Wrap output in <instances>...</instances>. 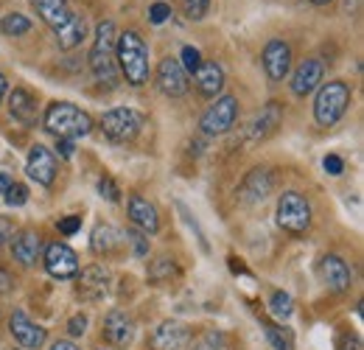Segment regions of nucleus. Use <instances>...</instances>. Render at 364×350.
<instances>
[{"label":"nucleus","mask_w":364,"mask_h":350,"mask_svg":"<svg viewBox=\"0 0 364 350\" xmlns=\"http://www.w3.org/2000/svg\"><path fill=\"white\" fill-rule=\"evenodd\" d=\"M11 283H14L11 275H9L6 269H0V295H9V292H11Z\"/></svg>","instance_id":"44"},{"label":"nucleus","mask_w":364,"mask_h":350,"mask_svg":"<svg viewBox=\"0 0 364 350\" xmlns=\"http://www.w3.org/2000/svg\"><path fill=\"white\" fill-rule=\"evenodd\" d=\"M193 85L205 98H219V92L225 90V70L219 62H202L193 70Z\"/></svg>","instance_id":"22"},{"label":"nucleus","mask_w":364,"mask_h":350,"mask_svg":"<svg viewBox=\"0 0 364 350\" xmlns=\"http://www.w3.org/2000/svg\"><path fill=\"white\" fill-rule=\"evenodd\" d=\"M188 350H225V336L219 334V331H208V334H202L196 342H193V348Z\"/></svg>","instance_id":"33"},{"label":"nucleus","mask_w":364,"mask_h":350,"mask_svg":"<svg viewBox=\"0 0 364 350\" xmlns=\"http://www.w3.org/2000/svg\"><path fill=\"white\" fill-rule=\"evenodd\" d=\"M129 221L135 224L140 233H146V235H154V233L160 230L157 208H154L146 196H140V193H132V196H129Z\"/></svg>","instance_id":"20"},{"label":"nucleus","mask_w":364,"mask_h":350,"mask_svg":"<svg viewBox=\"0 0 364 350\" xmlns=\"http://www.w3.org/2000/svg\"><path fill=\"white\" fill-rule=\"evenodd\" d=\"M3 199H6V205H11V208H23V205L28 202V188H26L23 182H11L9 191L3 193Z\"/></svg>","instance_id":"32"},{"label":"nucleus","mask_w":364,"mask_h":350,"mask_svg":"<svg viewBox=\"0 0 364 350\" xmlns=\"http://www.w3.org/2000/svg\"><path fill=\"white\" fill-rule=\"evenodd\" d=\"M109 292V275L101 263H92L79 272V295L85 300H101Z\"/></svg>","instance_id":"21"},{"label":"nucleus","mask_w":364,"mask_h":350,"mask_svg":"<svg viewBox=\"0 0 364 350\" xmlns=\"http://www.w3.org/2000/svg\"><path fill=\"white\" fill-rule=\"evenodd\" d=\"M182 6H185V14H188L191 20H202V17L208 14L210 0H182Z\"/></svg>","instance_id":"36"},{"label":"nucleus","mask_w":364,"mask_h":350,"mask_svg":"<svg viewBox=\"0 0 364 350\" xmlns=\"http://www.w3.org/2000/svg\"><path fill=\"white\" fill-rule=\"evenodd\" d=\"M149 345L151 350H188L191 348V328L177 319H166L151 331Z\"/></svg>","instance_id":"9"},{"label":"nucleus","mask_w":364,"mask_h":350,"mask_svg":"<svg viewBox=\"0 0 364 350\" xmlns=\"http://www.w3.org/2000/svg\"><path fill=\"white\" fill-rule=\"evenodd\" d=\"M50 350H79V345H76V342H70V339H59V342H53V345H50Z\"/></svg>","instance_id":"45"},{"label":"nucleus","mask_w":364,"mask_h":350,"mask_svg":"<svg viewBox=\"0 0 364 350\" xmlns=\"http://www.w3.org/2000/svg\"><path fill=\"white\" fill-rule=\"evenodd\" d=\"M34 28V23L26 17V14H20V11H9V14H3V20H0V31L6 34V37H23V34H28Z\"/></svg>","instance_id":"27"},{"label":"nucleus","mask_w":364,"mask_h":350,"mask_svg":"<svg viewBox=\"0 0 364 350\" xmlns=\"http://www.w3.org/2000/svg\"><path fill=\"white\" fill-rule=\"evenodd\" d=\"M177 208H180V213H182V216H185V221H188V227H191V230H196V238H199V244H202V250H205V253H210V247H208V238H205V233H202V227H199V221L193 219V213H191V211H188V208H185L182 202H177Z\"/></svg>","instance_id":"35"},{"label":"nucleus","mask_w":364,"mask_h":350,"mask_svg":"<svg viewBox=\"0 0 364 350\" xmlns=\"http://www.w3.org/2000/svg\"><path fill=\"white\" fill-rule=\"evenodd\" d=\"M350 85L342 82V79H333V82H325L319 85V92L314 98V121L319 127H333L350 107Z\"/></svg>","instance_id":"4"},{"label":"nucleus","mask_w":364,"mask_h":350,"mask_svg":"<svg viewBox=\"0 0 364 350\" xmlns=\"http://www.w3.org/2000/svg\"><path fill=\"white\" fill-rule=\"evenodd\" d=\"M272 188H274V176L267 169H252L250 174L244 176L241 188H238V196L247 205H258V202H264L272 193Z\"/></svg>","instance_id":"17"},{"label":"nucleus","mask_w":364,"mask_h":350,"mask_svg":"<svg viewBox=\"0 0 364 350\" xmlns=\"http://www.w3.org/2000/svg\"><path fill=\"white\" fill-rule=\"evenodd\" d=\"M322 169L328 171L331 176H339L345 171V160L339 157V154H325V160H322Z\"/></svg>","instance_id":"40"},{"label":"nucleus","mask_w":364,"mask_h":350,"mask_svg":"<svg viewBox=\"0 0 364 350\" xmlns=\"http://www.w3.org/2000/svg\"><path fill=\"white\" fill-rule=\"evenodd\" d=\"M238 98L235 95H219L199 118V129L210 137H219V134H228L235 121H238Z\"/></svg>","instance_id":"7"},{"label":"nucleus","mask_w":364,"mask_h":350,"mask_svg":"<svg viewBox=\"0 0 364 350\" xmlns=\"http://www.w3.org/2000/svg\"><path fill=\"white\" fill-rule=\"evenodd\" d=\"M115 45H118L115 23L112 20H101L95 26V37H92L87 65H90L95 82L107 90H115L121 85V70H118V62H115Z\"/></svg>","instance_id":"1"},{"label":"nucleus","mask_w":364,"mask_h":350,"mask_svg":"<svg viewBox=\"0 0 364 350\" xmlns=\"http://www.w3.org/2000/svg\"><path fill=\"white\" fill-rule=\"evenodd\" d=\"M174 275H177L174 258H157V261H151V266H149V280H151V283H166V280H171Z\"/></svg>","instance_id":"28"},{"label":"nucleus","mask_w":364,"mask_h":350,"mask_svg":"<svg viewBox=\"0 0 364 350\" xmlns=\"http://www.w3.org/2000/svg\"><path fill=\"white\" fill-rule=\"evenodd\" d=\"M264 70L269 76V82H283L291 70V45L283 40H269L264 48Z\"/></svg>","instance_id":"15"},{"label":"nucleus","mask_w":364,"mask_h":350,"mask_svg":"<svg viewBox=\"0 0 364 350\" xmlns=\"http://www.w3.org/2000/svg\"><path fill=\"white\" fill-rule=\"evenodd\" d=\"M264 331H267V339L272 342L274 350H291L294 348V339H291V334H289L286 328L272 325V322H264Z\"/></svg>","instance_id":"29"},{"label":"nucleus","mask_w":364,"mask_h":350,"mask_svg":"<svg viewBox=\"0 0 364 350\" xmlns=\"http://www.w3.org/2000/svg\"><path fill=\"white\" fill-rule=\"evenodd\" d=\"M11 255L20 266H34L43 258V235L37 230H20L11 235Z\"/></svg>","instance_id":"16"},{"label":"nucleus","mask_w":364,"mask_h":350,"mask_svg":"<svg viewBox=\"0 0 364 350\" xmlns=\"http://www.w3.org/2000/svg\"><path fill=\"white\" fill-rule=\"evenodd\" d=\"M85 331H87V317L85 314H76V317L68 319V334L70 336H85Z\"/></svg>","instance_id":"41"},{"label":"nucleus","mask_w":364,"mask_h":350,"mask_svg":"<svg viewBox=\"0 0 364 350\" xmlns=\"http://www.w3.org/2000/svg\"><path fill=\"white\" fill-rule=\"evenodd\" d=\"M280 121H283L280 104H277V101H269V104L252 118V124L247 127V143H261V140H267V137L280 127Z\"/></svg>","instance_id":"19"},{"label":"nucleus","mask_w":364,"mask_h":350,"mask_svg":"<svg viewBox=\"0 0 364 350\" xmlns=\"http://www.w3.org/2000/svg\"><path fill=\"white\" fill-rule=\"evenodd\" d=\"M127 244H132V253H135L137 258H146L149 255V238H146V233L129 230L127 233Z\"/></svg>","instance_id":"34"},{"label":"nucleus","mask_w":364,"mask_h":350,"mask_svg":"<svg viewBox=\"0 0 364 350\" xmlns=\"http://www.w3.org/2000/svg\"><path fill=\"white\" fill-rule=\"evenodd\" d=\"M6 88H9V82H6V76L0 73V101H3V95H6Z\"/></svg>","instance_id":"47"},{"label":"nucleus","mask_w":364,"mask_h":350,"mask_svg":"<svg viewBox=\"0 0 364 350\" xmlns=\"http://www.w3.org/2000/svg\"><path fill=\"white\" fill-rule=\"evenodd\" d=\"M177 59H180L182 70H185V73H191V76H193V70L202 65V53H199L193 45H182V51H180V56H177Z\"/></svg>","instance_id":"30"},{"label":"nucleus","mask_w":364,"mask_h":350,"mask_svg":"<svg viewBox=\"0 0 364 350\" xmlns=\"http://www.w3.org/2000/svg\"><path fill=\"white\" fill-rule=\"evenodd\" d=\"M314 6H325V3H331V0H311Z\"/></svg>","instance_id":"48"},{"label":"nucleus","mask_w":364,"mask_h":350,"mask_svg":"<svg viewBox=\"0 0 364 350\" xmlns=\"http://www.w3.org/2000/svg\"><path fill=\"white\" fill-rule=\"evenodd\" d=\"M168 17H171V6H168V3H154V6L149 9V20H151L154 26L166 23Z\"/></svg>","instance_id":"38"},{"label":"nucleus","mask_w":364,"mask_h":350,"mask_svg":"<svg viewBox=\"0 0 364 350\" xmlns=\"http://www.w3.org/2000/svg\"><path fill=\"white\" fill-rule=\"evenodd\" d=\"M43 263H46V272L56 280H70L79 275V255L62 244V241H53L48 244L46 253H43Z\"/></svg>","instance_id":"8"},{"label":"nucleus","mask_w":364,"mask_h":350,"mask_svg":"<svg viewBox=\"0 0 364 350\" xmlns=\"http://www.w3.org/2000/svg\"><path fill=\"white\" fill-rule=\"evenodd\" d=\"M98 193H101L104 199H109V202H118V199H121V188H118L109 176H101V179H98Z\"/></svg>","instance_id":"37"},{"label":"nucleus","mask_w":364,"mask_h":350,"mask_svg":"<svg viewBox=\"0 0 364 350\" xmlns=\"http://www.w3.org/2000/svg\"><path fill=\"white\" fill-rule=\"evenodd\" d=\"M154 79H157L160 92H166V95H171V98H180V95H185L188 88H191L188 73L182 70V65L177 56H166V59H160Z\"/></svg>","instance_id":"10"},{"label":"nucleus","mask_w":364,"mask_h":350,"mask_svg":"<svg viewBox=\"0 0 364 350\" xmlns=\"http://www.w3.org/2000/svg\"><path fill=\"white\" fill-rule=\"evenodd\" d=\"M104 339L112 348H129L135 342V319L124 308H112L104 317Z\"/></svg>","instance_id":"11"},{"label":"nucleus","mask_w":364,"mask_h":350,"mask_svg":"<svg viewBox=\"0 0 364 350\" xmlns=\"http://www.w3.org/2000/svg\"><path fill=\"white\" fill-rule=\"evenodd\" d=\"M73 140H56V152H59V157H65V160H70L73 157Z\"/></svg>","instance_id":"43"},{"label":"nucleus","mask_w":364,"mask_h":350,"mask_svg":"<svg viewBox=\"0 0 364 350\" xmlns=\"http://www.w3.org/2000/svg\"><path fill=\"white\" fill-rule=\"evenodd\" d=\"M26 171H28V176H31L37 185L50 188V185H53V179H56V171H59L53 152L46 149L43 143H34V146H31V152H28V160H26Z\"/></svg>","instance_id":"12"},{"label":"nucleus","mask_w":364,"mask_h":350,"mask_svg":"<svg viewBox=\"0 0 364 350\" xmlns=\"http://www.w3.org/2000/svg\"><path fill=\"white\" fill-rule=\"evenodd\" d=\"M53 37H56V45H59L62 51H73L76 45H82V40L87 37V23H85V17L73 11L59 28H53Z\"/></svg>","instance_id":"25"},{"label":"nucleus","mask_w":364,"mask_h":350,"mask_svg":"<svg viewBox=\"0 0 364 350\" xmlns=\"http://www.w3.org/2000/svg\"><path fill=\"white\" fill-rule=\"evenodd\" d=\"M319 275H322L325 286H328L331 292H336V295L348 292L350 283H353V272H350V266L342 261L339 255H325L322 263H319Z\"/></svg>","instance_id":"18"},{"label":"nucleus","mask_w":364,"mask_h":350,"mask_svg":"<svg viewBox=\"0 0 364 350\" xmlns=\"http://www.w3.org/2000/svg\"><path fill=\"white\" fill-rule=\"evenodd\" d=\"M277 224L291 235H300V233H306L311 227V205L300 191L280 193V199H277Z\"/></svg>","instance_id":"6"},{"label":"nucleus","mask_w":364,"mask_h":350,"mask_svg":"<svg viewBox=\"0 0 364 350\" xmlns=\"http://www.w3.org/2000/svg\"><path fill=\"white\" fill-rule=\"evenodd\" d=\"M269 308H272V314L277 317V319H289L291 317V297L286 295V292H274L272 300H269Z\"/></svg>","instance_id":"31"},{"label":"nucleus","mask_w":364,"mask_h":350,"mask_svg":"<svg viewBox=\"0 0 364 350\" xmlns=\"http://www.w3.org/2000/svg\"><path fill=\"white\" fill-rule=\"evenodd\" d=\"M98 350H104V348H98Z\"/></svg>","instance_id":"49"},{"label":"nucleus","mask_w":364,"mask_h":350,"mask_svg":"<svg viewBox=\"0 0 364 350\" xmlns=\"http://www.w3.org/2000/svg\"><path fill=\"white\" fill-rule=\"evenodd\" d=\"M322 79H325V65H322V59L311 56V59H303L297 65V70L291 73L289 85H291V92L297 98H306V95H311L322 85Z\"/></svg>","instance_id":"14"},{"label":"nucleus","mask_w":364,"mask_h":350,"mask_svg":"<svg viewBox=\"0 0 364 350\" xmlns=\"http://www.w3.org/2000/svg\"><path fill=\"white\" fill-rule=\"evenodd\" d=\"M31 6H34V11H37V17L50 26V28H59L73 11H70V3L68 0H31Z\"/></svg>","instance_id":"26"},{"label":"nucleus","mask_w":364,"mask_h":350,"mask_svg":"<svg viewBox=\"0 0 364 350\" xmlns=\"http://www.w3.org/2000/svg\"><path fill=\"white\" fill-rule=\"evenodd\" d=\"M56 227L62 235H76L82 230V216H65V219L56 221Z\"/></svg>","instance_id":"39"},{"label":"nucleus","mask_w":364,"mask_h":350,"mask_svg":"<svg viewBox=\"0 0 364 350\" xmlns=\"http://www.w3.org/2000/svg\"><path fill=\"white\" fill-rule=\"evenodd\" d=\"M11 235H14V224H11V219H9V216H0V247L9 244Z\"/></svg>","instance_id":"42"},{"label":"nucleus","mask_w":364,"mask_h":350,"mask_svg":"<svg viewBox=\"0 0 364 350\" xmlns=\"http://www.w3.org/2000/svg\"><path fill=\"white\" fill-rule=\"evenodd\" d=\"M98 127H101V132L112 143H129L146 127V115L132 110V107H115V110H109V112L101 115Z\"/></svg>","instance_id":"5"},{"label":"nucleus","mask_w":364,"mask_h":350,"mask_svg":"<svg viewBox=\"0 0 364 350\" xmlns=\"http://www.w3.org/2000/svg\"><path fill=\"white\" fill-rule=\"evenodd\" d=\"M43 127L56 140H76V137H87L92 132V118L70 101H53L46 110Z\"/></svg>","instance_id":"3"},{"label":"nucleus","mask_w":364,"mask_h":350,"mask_svg":"<svg viewBox=\"0 0 364 350\" xmlns=\"http://www.w3.org/2000/svg\"><path fill=\"white\" fill-rule=\"evenodd\" d=\"M115 62L121 76L127 79V85L132 88H143L149 85L151 68H149V48L143 43V37L137 31H124L118 34V45H115Z\"/></svg>","instance_id":"2"},{"label":"nucleus","mask_w":364,"mask_h":350,"mask_svg":"<svg viewBox=\"0 0 364 350\" xmlns=\"http://www.w3.org/2000/svg\"><path fill=\"white\" fill-rule=\"evenodd\" d=\"M9 112L23 127H37V98L26 88H14L9 92Z\"/></svg>","instance_id":"23"},{"label":"nucleus","mask_w":364,"mask_h":350,"mask_svg":"<svg viewBox=\"0 0 364 350\" xmlns=\"http://www.w3.org/2000/svg\"><path fill=\"white\" fill-rule=\"evenodd\" d=\"M121 244H124V233L118 230V227H112V224H95V230H92L90 235V250L92 255H112V253H118L121 250Z\"/></svg>","instance_id":"24"},{"label":"nucleus","mask_w":364,"mask_h":350,"mask_svg":"<svg viewBox=\"0 0 364 350\" xmlns=\"http://www.w3.org/2000/svg\"><path fill=\"white\" fill-rule=\"evenodd\" d=\"M11 182H14V179H11V176L6 174V171H0V193H6V191H9V185H11Z\"/></svg>","instance_id":"46"},{"label":"nucleus","mask_w":364,"mask_h":350,"mask_svg":"<svg viewBox=\"0 0 364 350\" xmlns=\"http://www.w3.org/2000/svg\"><path fill=\"white\" fill-rule=\"evenodd\" d=\"M9 331H11V336L26 350H40L48 342V331L43 325L31 322L26 311H14L9 317Z\"/></svg>","instance_id":"13"}]
</instances>
